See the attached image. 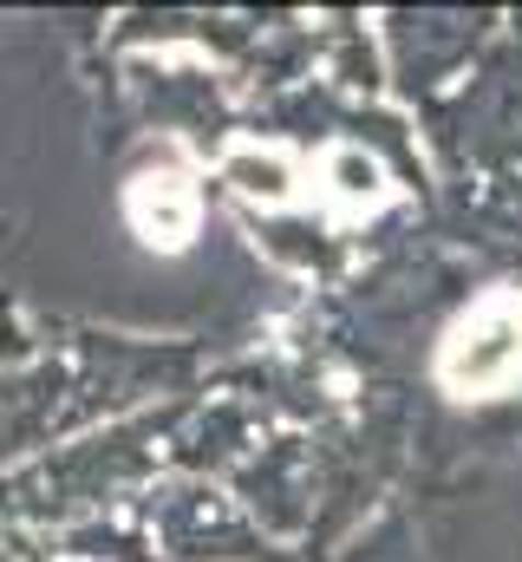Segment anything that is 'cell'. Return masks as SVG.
<instances>
[{
  "mask_svg": "<svg viewBox=\"0 0 522 562\" xmlns=\"http://www.w3.org/2000/svg\"><path fill=\"white\" fill-rule=\"evenodd\" d=\"M438 386L451 400H497L522 386V288H490L444 327Z\"/></svg>",
  "mask_w": 522,
  "mask_h": 562,
  "instance_id": "cell-1",
  "label": "cell"
},
{
  "mask_svg": "<svg viewBox=\"0 0 522 562\" xmlns=\"http://www.w3.org/2000/svg\"><path fill=\"white\" fill-rule=\"evenodd\" d=\"M125 216L144 249L177 256V249H190L196 216H203L196 210V183L183 170H144V177H130V190H125Z\"/></svg>",
  "mask_w": 522,
  "mask_h": 562,
  "instance_id": "cell-2",
  "label": "cell"
},
{
  "mask_svg": "<svg viewBox=\"0 0 522 562\" xmlns=\"http://www.w3.org/2000/svg\"><path fill=\"white\" fill-rule=\"evenodd\" d=\"M223 183H229L236 196L261 203V210H281V203L294 196L287 157H281V150H261V144H236V150L223 157Z\"/></svg>",
  "mask_w": 522,
  "mask_h": 562,
  "instance_id": "cell-3",
  "label": "cell"
},
{
  "mask_svg": "<svg viewBox=\"0 0 522 562\" xmlns=\"http://www.w3.org/2000/svg\"><path fill=\"white\" fill-rule=\"evenodd\" d=\"M320 183H327V196L333 203H347V210H373V203H386L392 183L386 170H379V157H366L360 144H340V150H327V164H320Z\"/></svg>",
  "mask_w": 522,
  "mask_h": 562,
  "instance_id": "cell-4",
  "label": "cell"
}]
</instances>
